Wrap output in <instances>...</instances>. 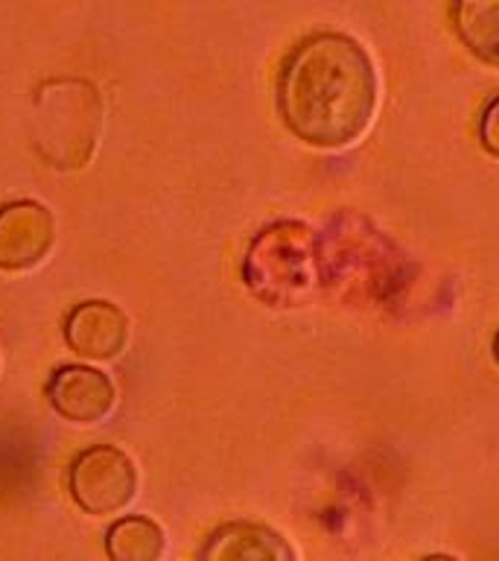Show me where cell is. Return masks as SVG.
I'll use <instances>...</instances> for the list:
<instances>
[{"mask_svg":"<svg viewBox=\"0 0 499 561\" xmlns=\"http://www.w3.org/2000/svg\"><path fill=\"white\" fill-rule=\"evenodd\" d=\"M280 114L310 147L359 140L376 112V73L353 38L318 33L289 53L278 85Z\"/></svg>","mask_w":499,"mask_h":561,"instance_id":"1","label":"cell"},{"mask_svg":"<svg viewBox=\"0 0 499 561\" xmlns=\"http://www.w3.org/2000/svg\"><path fill=\"white\" fill-rule=\"evenodd\" d=\"M53 243L50 214L35 202H18L0 210V266L26 270L42 261Z\"/></svg>","mask_w":499,"mask_h":561,"instance_id":"5","label":"cell"},{"mask_svg":"<svg viewBox=\"0 0 499 561\" xmlns=\"http://www.w3.org/2000/svg\"><path fill=\"white\" fill-rule=\"evenodd\" d=\"M310 257H313V234L295 222H280L254 240L245 261V278L257 296L289 305L298 298V289L310 284V270H313Z\"/></svg>","mask_w":499,"mask_h":561,"instance_id":"2","label":"cell"},{"mask_svg":"<svg viewBox=\"0 0 499 561\" xmlns=\"http://www.w3.org/2000/svg\"><path fill=\"white\" fill-rule=\"evenodd\" d=\"M50 403L59 415L77 424H96L114 410V383L108 375L88 366L59 368L47 386Z\"/></svg>","mask_w":499,"mask_h":561,"instance_id":"4","label":"cell"},{"mask_svg":"<svg viewBox=\"0 0 499 561\" xmlns=\"http://www.w3.org/2000/svg\"><path fill=\"white\" fill-rule=\"evenodd\" d=\"M114 561H158L164 552V533L147 517H126L108 533Z\"/></svg>","mask_w":499,"mask_h":561,"instance_id":"9","label":"cell"},{"mask_svg":"<svg viewBox=\"0 0 499 561\" xmlns=\"http://www.w3.org/2000/svg\"><path fill=\"white\" fill-rule=\"evenodd\" d=\"M453 15L455 30L471 53L499 68V3H462Z\"/></svg>","mask_w":499,"mask_h":561,"instance_id":"8","label":"cell"},{"mask_svg":"<svg viewBox=\"0 0 499 561\" xmlns=\"http://www.w3.org/2000/svg\"><path fill=\"white\" fill-rule=\"evenodd\" d=\"M201 561H295V552L266 526L231 524L210 538Z\"/></svg>","mask_w":499,"mask_h":561,"instance_id":"7","label":"cell"},{"mask_svg":"<svg viewBox=\"0 0 499 561\" xmlns=\"http://www.w3.org/2000/svg\"><path fill=\"white\" fill-rule=\"evenodd\" d=\"M497 359H499V336H497Z\"/></svg>","mask_w":499,"mask_h":561,"instance_id":"12","label":"cell"},{"mask_svg":"<svg viewBox=\"0 0 499 561\" xmlns=\"http://www.w3.org/2000/svg\"><path fill=\"white\" fill-rule=\"evenodd\" d=\"M65 336H68L70 348L82 357L112 359L126 348L129 322L108 301H85L68 316Z\"/></svg>","mask_w":499,"mask_h":561,"instance_id":"6","label":"cell"},{"mask_svg":"<svg viewBox=\"0 0 499 561\" xmlns=\"http://www.w3.org/2000/svg\"><path fill=\"white\" fill-rule=\"evenodd\" d=\"M138 491L135 465L117 447H91L70 465V494L91 515H112L129 506Z\"/></svg>","mask_w":499,"mask_h":561,"instance_id":"3","label":"cell"},{"mask_svg":"<svg viewBox=\"0 0 499 561\" xmlns=\"http://www.w3.org/2000/svg\"><path fill=\"white\" fill-rule=\"evenodd\" d=\"M423 561H459V559H450V556H429V559Z\"/></svg>","mask_w":499,"mask_h":561,"instance_id":"11","label":"cell"},{"mask_svg":"<svg viewBox=\"0 0 499 561\" xmlns=\"http://www.w3.org/2000/svg\"><path fill=\"white\" fill-rule=\"evenodd\" d=\"M481 144L488 152L499 156V96L485 108V117H481Z\"/></svg>","mask_w":499,"mask_h":561,"instance_id":"10","label":"cell"}]
</instances>
